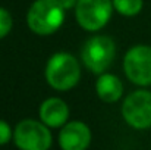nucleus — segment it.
Wrapping results in <instances>:
<instances>
[{"label": "nucleus", "instance_id": "obj_1", "mask_svg": "<svg viewBox=\"0 0 151 150\" xmlns=\"http://www.w3.org/2000/svg\"><path fill=\"white\" fill-rule=\"evenodd\" d=\"M65 10L60 0H35L27 13V24L32 33L50 36L62 27Z\"/></svg>", "mask_w": 151, "mask_h": 150}, {"label": "nucleus", "instance_id": "obj_2", "mask_svg": "<svg viewBox=\"0 0 151 150\" xmlns=\"http://www.w3.org/2000/svg\"><path fill=\"white\" fill-rule=\"evenodd\" d=\"M81 78L78 60L65 51L54 53L46 66V80L54 90L66 91L73 88Z\"/></svg>", "mask_w": 151, "mask_h": 150}, {"label": "nucleus", "instance_id": "obj_3", "mask_svg": "<svg viewBox=\"0 0 151 150\" xmlns=\"http://www.w3.org/2000/svg\"><path fill=\"white\" fill-rule=\"evenodd\" d=\"M116 54L114 41L107 36H94L84 44L81 56L85 66L94 74H104Z\"/></svg>", "mask_w": 151, "mask_h": 150}, {"label": "nucleus", "instance_id": "obj_4", "mask_svg": "<svg viewBox=\"0 0 151 150\" xmlns=\"http://www.w3.org/2000/svg\"><path fill=\"white\" fill-rule=\"evenodd\" d=\"M13 140L21 150H49L51 146L49 127L34 119L21 121L15 128Z\"/></svg>", "mask_w": 151, "mask_h": 150}, {"label": "nucleus", "instance_id": "obj_5", "mask_svg": "<svg viewBox=\"0 0 151 150\" xmlns=\"http://www.w3.org/2000/svg\"><path fill=\"white\" fill-rule=\"evenodd\" d=\"M113 0H78L75 15L78 24L87 31H99L110 19Z\"/></svg>", "mask_w": 151, "mask_h": 150}, {"label": "nucleus", "instance_id": "obj_6", "mask_svg": "<svg viewBox=\"0 0 151 150\" xmlns=\"http://www.w3.org/2000/svg\"><path fill=\"white\" fill-rule=\"evenodd\" d=\"M123 69L129 81L137 86H151V46L138 44L129 49L123 59Z\"/></svg>", "mask_w": 151, "mask_h": 150}, {"label": "nucleus", "instance_id": "obj_7", "mask_svg": "<svg viewBox=\"0 0 151 150\" xmlns=\"http://www.w3.org/2000/svg\"><path fill=\"white\" fill-rule=\"evenodd\" d=\"M122 115L128 125L137 130L151 127V91L137 90L131 93L122 104Z\"/></svg>", "mask_w": 151, "mask_h": 150}, {"label": "nucleus", "instance_id": "obj_8", "mask_svg": "<svg viewBox=\"0 0 151 150\" xmlns=\"http://www.w3.org/2000/svg\"><path fill=\"white\" fill-rule=\"evenodd\" d=\"M90 143L91 131L81 121L65 124L59 134V144L62 150H87Z\"/></svg>", "mask_w": 151, "mask_h": 150}, {"label": "nucleus", "instance_id": "obj_9", "mask_svg": "<svg viewBox=\"0 0 151 150\" xmlns=\"http://www.w3.org/2000/svg\"><path fill=\"white\" fill-rule=\"evenodd\" d=\"M40 118L50 128L63 127L69 118V107L62 99L50 97L40 106Z\"/></svg>", "mask_w": 151, "mask_h": 150}, {"label": "nucleus", "instance_id": "obj_10", "mask_svg": "<svg viewBox=\"0 0 151 150\" xmlns=\"http://www.w3.org/2000/svg\"><path fill=\"white\" fill-rule=\"evenodd\" d=\"M97 94L106 103H114L120 99L123 93L122 81L113 74H101L96 84Z\"/></svg>", "mask_w": 151, "mask_h": 150}, {"label": "nucleus", "instance_id": "obj_11", "mask_svg": "<svg viewBox=\"0 0 151 150\" xmlns=\"http://www.w3.org/2000/svg\"><path fill=\"white\" fill-rule=\"evenodd\" d=\"M144 0H113V7L123 16H135L142 10Z\"/></svg>", "mask_w": 151, "mask_h": 150}, {"label": "nucleus", "instance_id": "obj_12", "mask_svg": "<svg viewBox=\"0 0 151 150\" xmlns=\"http://www.w3.org/2000/svg\"><path fill=\"white\" fill-rule=\"evenodd\" d=\"M12 25H13V21H12L10 13L4 7H0V38L6 37L10 33Z\"/></svg>", "mask_w": 151, "mask_h": 150}, {"label": "nucleus", "instance_id": "obj_13", "mask_svg": "<svg viewBox=\"0 0 151 150\" xmlns=\"http://www.w3.org/2000/svg\"><path fill=\"white\" fill-rule=\"evenodd\" d=\"M12 136L13 134H12V128L9 127V124L0 119V146L9 143V140L12 138Z\"/></svg>", "mask_w": 151, "mask_h": 150}, {"label": "nucleus", "instance_id": "obj_14", "mask_svg": "<svg viewBox=\"0 0 151 150\" xmlns=\"http://www.w3.org/2000/svg\"><path fill=\"white\" fill-rule=\"evenodd\" d=\"M60 3H62V6L68 10V9H72L73 6H76L78 0H60Z\"/></svg>", "mask_w": 151, "mask_h": 150}]
</instances>
